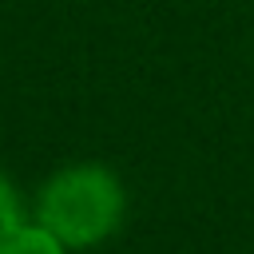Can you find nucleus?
<instances>
[{"mask_svg":"<svg viewBox=\"0 0 254 254\" xmlns=\"http://www.w3.org/2000/svg\"><path fill=\"white\" fill-rule=\"evenodd\" d=\"M123 210H127V190L111 167L67 163L40 183L28 214L44 222L52 234H60L71 250H91L119 230Z\"/></svg>","mask_w":254,"mask_h":254,"instance_id":"nucleus-1","label":"nucleus"},{"mask_svg":"<svg viewBox=\"0 0 254 254\" xmlns=\"http://www.w3.org/2000/svg\"><path fill=\"white\" fill-rule=\"evenodd\" d=\"M4 254H71V246L60 238V234H52L44 222H36L32 214L12 230V238L4 242Z\"/></svg>","mask_w":254,"mask_h":254,"instance_id":"nucleus-2","label":"nucleus"},{"mask_svg":"<svg viewBox=\"0 0 254 254\" xmlns=\"http://www.w3.org/2000/svg\"><path fill=\"white\" fill-rule=\"evenodd\" d=\"M24 218H28V210H24L20 190L8 183V175H0V254H4V242L12 238V230H16Z\"/></svg>","mask_w":254,"mask_h":254,"instance_id":"nucleus-3","label":"nucleus"}]
</instances>
